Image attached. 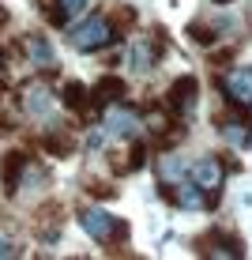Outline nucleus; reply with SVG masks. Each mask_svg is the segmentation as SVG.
<instances>
[{"label": "nucleus", "mask_w": 252, "mask_h": 260, "mask_svg": "<svg viewBox=\"0 0 252 260\" xmlns=\"http://www.w3.org/2000/svg\"><path fill=\"white\" fill-rule=\"evenodd\" d=\"M8 23V12H4V8H0V26H4Z\"/></svg>", "instance_id": "nucleus-18"}, {"label": "nucleus", "mask_w": 252, "mask_h": 260, "mask_svg": "<svg viewBox=\"0 0 252 260\" xmlns=\"http://www.w3.org/2000/svg\"><path fill=\"white\" fill-rule=\"evenodd\" d=\"M226 136H230L233 143H245L248 132H245V124H226Z\"/></svg>", "instance_id": "nucleus-16"}, {"label": "nucleus", "mask_w": 252, "mask_h": 260, "mask_svg": "<svg viewBox=\"0 0 252 260\" xmlns=\"http://www.w3.org/2000/svg\"><path fill=\"white\" fill-rule=\"evenodd\" d=\"M214 4H230V0H214Z\"/></svg>", "instance_id": "nucleus-19"}, {"label": "nucleus", "mask_w": 252, "mask_h": 260, "mask_svg": "<svg viewBox=\"0 0 252 260\" xmlns=\"http://www.w3.org/2000/svg\"><path fill=\"white\" fill-rule=\"evenodd\" d=\"M26 53H30L34 64H49L53 60V49H49V42L42 38V34H30V38H26Z\"/></svg>", "instance_id": "nucleus-10"}, {"label": "nucleus", "mask_w": 252, "mask_h": 260, "mask_svg": "<svg viewBox=\"0 0 252 260\" xmlns=\"http://www.w3.org/2000/svg\"><path fill=\"white\" fill-rule=\"evenodd\" d=\"M113 38H117L113 26H110V19H102V15H91L87 23H79L76 30H71V46L79 53H98V49L110 46Z\"/></svg>", "instance_id": "nucleus-1"}, {"label": "nucleus", "mask_w": 252, "mask_h": 260, "mask_svg": "<svg viewBox=\"0 0 252 260\" xmlns=\"http://www.w3.org/2000/svg\"><path fill=\"white\" fill-rule=\"evenodd\" d=\"M166 106L173 113H181V117H188L192 113V106H196V79L192 76H181L173 87H169V94H166Z\"/></svg>", "instance_id": "nucleus-4"}, {"label": "nucleus", "mask_w": 252, "mask_h": 260, "mask_svg": "<svg viewBox=\"0 0 252 260\" xmlns=\"http://www.w3.org/2000/svg\"><path fill=\"white\" fill-rule=\"evenodd\" d=\"M83 98H87V87H83V83H68V87H64V106H68V110H79V106H83Z\"/></svg>", "instance_id": "nucleus-13"}, {"label": "nucleus", "mask_w": 252, "mask_h": 260, "mask_svg": "<svg viewBox=\"0 0 252 260\" xmlns=\"http://www.w3.org/2000/svg\"><path fill=\"white\" fill-rule=\"evenodd\" d=\"M83 230H87L94 241H113L117 230H124V222L113 219V215L102 211V208H87V211H83Z\"/></svg>", "instance_id": "nucleus-2"}, {"label": "nucleus", "mask_w": 252, "mask_h": 260, "mask_svg": "<svg viewBox=\"0 0 252 260\" xmlns=\"http://www.w3.org/2000/svg\"><path fill=\"white\" fill-rule=\"evenodd\" d=\"M158 57H162V49L151 38H139L136 46H132V68H136V72H151L158 64Z\"/></svg>", "instance_id": "nucleus-8"}, {"label": "nucleus", "mask_w": 252, "mask_h": 260, "mask_svg": "<svg viewBox=\"0 0 252 260\" xmlns=\"http://www.w3.org/2000/svg\"><path fill=\"white\" fill-rule=\"evenodd\" d=\"M226 94L237 106H252V68H233L226 76Z\"/></svg>", "instance_id": "nucleus-5"}, {"label": "nucleus", "mask_w": 252, "mask_h": 260, "mask_svg": "<svg viewBox=\"0 0 252 260\" xmlns=\"http://www.w3.org/2000/svg\"><path fill=\"white\" fill-rule=\"evenodd\" d=\"M105 124H110V132H113V136H121V140H132V136H136V128H139L136 113H132V110H121V106H113V110H110Z\"/></svg>", "instance_id": "nucleus-7"}, {"label": "nucleus", "mask_w": 252, "mask_h": 260, "mask_svg": "<svg viewBox=\"0 0 252 260\" xmlns=\"http://www.w3.org/2000/svg\"><path fill=\"white\" fill-rule=\"evenodd\" d=\"M98 94H113V98H121L124 94V83L117 76H105V79H98Z\"/></svg>", "instance_id": "nucleus-15"}, {"label": "nucleus", "mask_w": 252, "mask_h": 260, "mask_svg": "<svg viewBox=\"0 0 252 260\" xmlns=\"http://www.w3.org/2000/svg\"><path fill=\"white\" fill-rule=\"evenodd\" d=\"M211 245H214V249H207V253H214V256H241V253H245V249H241V241L230 238V234H214Z\"/></svg>", "instance_id": "nucleus-11"}, {"label": "nucleus", "mask_w": 252, "mask_h": 260, "mask_svg": "<svg viewBox=\"0 0 252 260\" xmlns=\"http://www.w3.org/2000/svg\"><path fill=\"white\" fill-rule=\"evenodd\" d=\"M222 177H226V170H222V162H219L214 155L196 158V166H192V181L200 185V189H207V192H219V189H222Z\"/></svg>", "instance_id": "nucleus-3"}, {"label": "nucleus", "mask_w": 252, "mask_h": 260, "mask_svg": "<svg viewBox=\"0 0 252 260\" xmlns=\"http://www.w3.org/2000/svg\"><path fill=\"white\" fill-rule=\"evenodd\" d=\"M49 106H53V94H49L46 83H26L23 87V110L30 113V117H42Z\"/></svg>", "instance_id": "nucleus-6"}, {"label": "nucleus", "mask_w": 252, "mask_h": 260, "mask_svg": "<svg viewBox=\"0 0 252 260\" xmlns=\"http://www.w3.org/2000/svg\"><path fill=\"white\" fill-rule=\"evenodd\" d=\"M46 147L53 151V155H68L76 143H71V136H60V132H53V136H46Z\"/></svg>", "instance_id": "nucleus-14"}, {"label": "nucleus", "mask_w": 252, "mask_h": 260, "mask_svg": "<svg viewBox=\"0 0 252 260\" xmlns=\"http://www.w3.org/2000/svg\"><path fill=\"white\" fill-rule=\"evenodd\" d=\"M181 192H173V200L181 204V208H200L203 196H200V185H177Z\"/></svg>", "instance_id": "nucleus-12"}, {"label": "nucleus", "mask_w": 252, "mask_h": 260, "mask_svg": "<svg viewBox=\"0 0 252 260\" xmlns=\"http://www.w3.org/2000/svg\"><path fill=\"white\" fill-rule=\"evenodd\" d=\"M0 256H19V245L8 241V238H0Z\"/></svg>", "instance_id": "nucleus-17"}, {"label": "nucleus", "mask_w": 252, "mask_h": 260, "mask_svg": "<svg viewBox=\"0 0 252 260\" xmlns=\"http://www.w3.org/2000/svg\"><path fill=\"white\" fill-rule=\"evenodd\" d=\"M26 170V158L19 155V151H12V155H4V166H0V181H4L8 192L19 189V174Z\"/></svg>", "instance_id": "nucleus-9"}]
</instances>
